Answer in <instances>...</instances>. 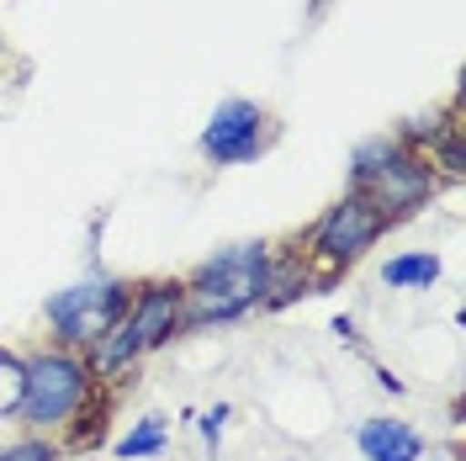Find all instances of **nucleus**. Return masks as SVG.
I'll use <instances>...</instances> for the list:
<instances>
[{
	"label": "nucleus",
	"mask_w": 466,
	"mask_h": 461,
	"mask_svg": "<svg viewBox=\"0 0 466 461\" xmlns=\"http://www.w3.org/2000/svg\"><path fill=\"white\" fill-rule=\"evenodd\" d=\"M159 446H165V425H159V419H144L138 430L122 440V456H154Z\"/></svg>",
	"instance_id": "9b49d317"
},
{
	"label": "nucleus",
	"mask_w": 466,
	"mask_h": 461,
	"mask_svg": "<svg viewBox=\"0 0 466 461\" xmlns=\"http://www.w3.org/2000/svg\"><path fill=\"white\" fill-rule=\"evenodd\" d=\"M22 393H27V366L11 361V355H0V419L22 408Z\"/></svg>",
	"instance_id": "9d476101"
},
{
	"label": "nucleus",
	"mask_w": 466,
	"mask_h": 461,
	"mask_svg": "<svg viewBox=\"0 0 466 461\" xmlns=\"http://www.w3.org/2000/svg\"><path fill=\"white\" fill-rule=\"evenodd\" d=\"M175 313H180V297H175V287H148L144 302H138V313L127 318V323H122V334L101 350V372H112V366H122V361H127V355L159 345V340L175 329Z\"/></svg>",
	"instance_id": "20e7f679"
},
{
	"label": "nucleus",
	"mask_w": 466,
	"mask_h": 461,
	"mask_svg": "<svg viewBox=\"0 0 466 461\" xmlns=\"http://www.w3.org/2000/svg\"><path fill=\"white\" fill-rule=\"evenodd\" d=\"M80 393H86V376H80L75 361H64V355H37L27 366L22 408H27L32 425H58L69 408L80 404Z\"/></svg>",
	"instance_id": "f03ea898"
},
{
	"label": "nucleus",
	"mask_w": 466,
	"mask_h": 461,
	"mask_svg": "<svg viewBox=\"0 0 466 461\" xmlns=\"http://www.w3.org/2000/svg\"><path fill=\"white\" fill-rule=\"evenodd\" d=\"M116 313H122V287L116 282H90V287L58 292L54 302H48V318L69 340H101L116 323Z\"/></svg>",
	"instance_id": "7ed1b4c3"
},
{
	"label": "nucleus",
	"mask_w": 466,
	"mask_h": 461,
	"mask_svg": "<svg viewBox=\"0 0 466 461\" xmlns=\"http://www.w3.org/2000/svg\"><path fill=\"white\" fill-rule=\"evenodd\" d=\"M207 154L218 159H249L260 149V112L249 101H223L212 112V128H207Z\"/></svg>",
	"instance_id": "423d86ee"
},
{
	"label": "nucleus",
	"mask_w": 466,
	"mask_h": 461,
	"mask_svg": "<svg viewBox=\"0 0 466 461\" xmlns=\"http://www.w3.org/2000/svg\"><path fill=\"white\" fill-rule=\"evenodd\" d=\"M377 233H381V212L371 202H360V197H350V202H339L329 218H323L319 250L323 255H334V260H355Z\"/></svg>",
	"instance_id": "39448f33"
},
{
	"label": "nucleus",
	"mask_w": 466,
	"mask_h": 461,
	"mask_svg": "<svg viewBox=\"0 0 466 461\" xmlns=\"http://www.w3.org/2000/svg\"><path fill=\"white\" fill-rule=\"evenodd\" d=\"M360 451L371 461H419L424 440L408 430V425H398V419H371L360 430Z\"/></svg>",
	"instance_id": "0eeeda50"
},
{
	"label": "nucleus",
	"mask_w": 466,
	"mask_h": 461,
	"mask_svg": "<svg viewBox=\"0 0 466 461\" xmlns=\"http://www.w3.org/2000/svg\"><path fill=\"white\" fill-rule=\"evenodd\" d=\"M377 175H381V202L398 207V212H403V207H413L424 191H430V180L413 170V165H387V170H377Z\"/></svg>",
	"instance_id": "6e6552de"
},
{
	"label": "nucleus",
	"mask_w": 466,
	"mask_h": 461,
	"mask_svg": "<svg viewBox=\"0 0 466 461\" xmlns=\"http://www.w3.org/2000/svg\"><path fill=\"white\" fill-rule=\"evenodd\" d=\"M265 292V255L255 244H238L223 260H212L197 287H191V323H212V318L244 313Z\"/></svg>",
	"instance_id": "f257e3e1"
},
{
	"label": "nucleus",
	"mask_w": 466,
	"mask_h": 461,
	"mask_svg": "<svg viewBox=\"0 0 466 461\" xmlns=\"http://www.w3.org/2000/svg\"><path fill=\"white\" fill-rule=\"evenodd\" d=\"M0 461H54V451H48V446H37V440H27V446L0 451Z\"/></svg>",
	"instance_id": "f8f14e48"
},
{
	"label": "nucleus",
	"mask_w": 466,
	"mask_h": 461,
	"mask_svg": "<svg viewBox=\"0 0 466 461\" xmlns=\"http://www.w3.org/2000/svg\"><path fill=\"white\" fill-rule=\"evenodd\" d=\"M207 435H212V440H218V430H223V408H212V414H207V425H202Z\"/></svg>",
	"instance_id": "ddd939ff"
},
{
	"label": "nucleus",
	"mask_w": 466,
	"mask_h": 461,
	"mask_svg": "<svg viewBox=\"0 0 466 461\" xmlns=\"http://www.w3.org/2000/svg\"><path fill=\"white\" fill-rule=\"evenodd\" d=\"M435 276H440L435 255H398V260H387V271H381L387 287H430Z\"/></svg>",
	"instance_id": "1a4fd4ad"
}]
</instances>
